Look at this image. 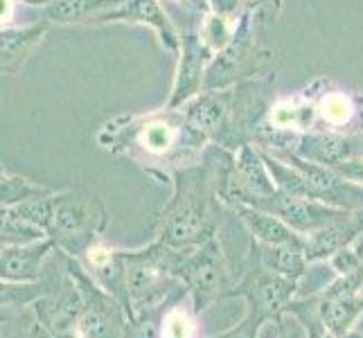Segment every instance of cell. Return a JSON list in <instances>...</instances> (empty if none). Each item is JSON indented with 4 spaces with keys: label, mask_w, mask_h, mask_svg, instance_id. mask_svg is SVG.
<instances>
[{
    "label": "cell",
    "mask_w": 363,
    "mask_h": 338,
    "mask_svg": "<svg viewBox=\"0 0 363 338\" xmlns=\"http://www.w3.org/2000/svg\"><path fill=\"white\" fill-rule=\"evenodd\" d=\"M23 3L21 0H0V30H9L16 28L18 23V14L23 11Z\"/></svg>",
    "instance_id": "cell-27"
},
{
    "label": "cell",
    "mask_w": 363,
    "mask_h": 338,
    "mask_svg": "<svg viewBox=\"0 0 363 338\" xmlns=\"http://www.w3.org/2000/svg\"><path fill=\"white\" fill-rule=\"evenodd\" d=\"M177 275L185 286L187 298L192 300L196 314H203L219 300L230 298L235 289L230 264L217 237L190 250L181 259Z\"/></svg>",
    "instance_id": "cell-6"
},
{
    "label": "cell",
    "mask_w": 363,
    "mask_h": 338,
    "mask_svg": "<svg viewBox=\"0 0 363 338\" xmlns=\"http://www.w3.org/2000/svg\"><path fill=\"white\" fill-rule=\"evenodd\" d=\"M316 116L328 129L334 133H345V127L363 118V95H350L345 91H325L323 95L314 97Z\"/></svg>",
    "instance_id": "cell-20"
},
{
    "label": "cell",
    "mask_w": 363,
    "mask_h": 338,
    "mask_svg": "<svg viewBox=\"0 0 363 338\" xmlns=\"http://www.w3.org/2000/svg\"><path fill=\"white\" fill-rule=\"evenodd\" d=\"M70 271L77 280L84 303L77 338H124L131 320L124 305L93 280L79 259L70 257Z\"/></svg>",
    "instance_id": "cell-8"
},
{
    "label": "cell",
    "mask_w": 363,
    "mask_h": 338,
    "mask_svg": "<svg viewBox=\"0 0 363 338\" xmlns=\"http://www.w3.org/2000/svg\"><path fill=\"white\" fill-rule=\"evenodd\" d=\"M5 174H9V169L3 165V162H0V176H5Z\"/></svg>",
    "instance_id": "cell-35"
},
{
    "label": "cell",
    "mask_w": 363,
    "mask_h": 338,
    "mask_svg": "<svg viewBox=\"0 0 363 338\" xmlns=\"http://www.w3.org/2000/svg\"><path fill=\"white\" fill-rule=\"evenodd\" d=\"M120 3L124 0H52L41 9V18L55 25H99Z\"/></svg>",
    "instance_id": "cell-19"
},
{
    "label": "cell",
    "mask_w": 363,
    "mask_h": 338,
    "mask_svg": "<svg viewBox=\"0 0 363 338\" xmlns=\"http://www.w3.org/2000/svg\"><path fill=\"white\" fill-rule=\"evenodd\" d=\"M52 264L55 271H50V261H45L41 275L45 291L30 307V311L34 314L36 325L43 327L52 338H77L84 303L77 280L70 271V255L55 248Z\"/></svg>",
    "instance_id": "cell-5"
},
{
    "label": "cell",
    "mask_w": 363,
    "mask_h": 338,
    "mask_svg": "<svg viewBox=\"0 0 363 338\" xmlns=\"http://www.w3.org/2000/svg\"><path fill=\"white\" fill-rule=\"evenodd\" d=\"M253 21V11L246 7L240 21H237L233 39L212 57L210 66L206 68L201 91L230 89V86L253 77L255 72H259L271 61L269 50H262L255 43Z\"/></svg>",
    "instance_id": "cell-7"
},
{
    "label": "cell",
    "mask_w": 363,
    "mask_h": 338,
    "mask_svg": "<svg viewBox=\"0 0 363 338\" xmlns=\"http://www.w3.org/2000/svg\"><path fill=\"white\" fill-rule=\"evenodd\" d=\"M50 192L48 187L34 183L32 179H25L18 176V174H5L0 176V208H14L18 205L25 198H32V196H39Z\"/></svg>",
    "instance_id": "cell-24"
},
{
    "label": "cell",
    "mask_w": 363,
    "mask_h": 338,
    "mask_svg": "<svg viewBox=\"0 0 363 338\" xmlns=\"http://www.w3.org/2000/svg\"><path fill=\"white\" fill-rule=\"evenodd\" d=\"M50 198H52V190L45 194H39V196L25 198V201L11 208V215H14L18 221L32 225V228L45 232L48 221H50Z\"/></svg>",
    "instance_id": "cell-25"
},
{
    "label": "cell",
    "mask_w": 363,
    "mask_h": 338,
    "mask_svg": "<svg viewBox=\"0 0 363 338\" xmlns=\"http://www.w3.org/2000/svg\"><path fill=\"white\" fill-rule=\"evenodd\" d=\"M97 145L133 160L160 181L201 160L208 137L192 127L179 108H158L108 120L97 133Z\"/></svg>",
    "instance_id": "cell-1"
},
{
    "label": "cell",
    "mask_w": 363,
    "mask_h": 338,
    "mask_svg": "<svg viewBox=\"0 0 363 338\" xmlns=\"http://www.w3.org/2000/svg\"><path fill=\"white\" fill-rule=\"evenodd\" d=\"M233 203H244L250 208L264 210L269 215L282 219L289 228H294L296 232L305 237L325 228V225L343 221L347 217H352L354 212H359V210H341V208H334L320 201H311V198L289 196V194H282L280 190H275L271 194H242L223 205H233Z\"/></svg>",
    "instance_id": "cell-9"
},
{
    "label": "cell",
    "mask_w": 363,
    "mask_h": 338,
    "mask_svg": "<svg viewBox=\"0 0 363 338\" xmlns=\"http://www.w3.org/2000/svg\"><path fill=\"white\" fill-rule=\"evenodd\" d=\"M32 338H52V336H50L43 327H39V325H34V334H32Z\"/></svg>",
    "instance_id": "cell-31"
},
{
    "label": "cell",
    "mask_w": 363,
    "mask_h": 338,
    "mask_svg": "<svg viewBox=\"0 0 363 338\" xmlns=\"http://www.w3.org/2000/svg\"><path fill=\"white\" fill-rule=\"evenodd\" d=\"M246 7L253 11V16H259L264 21H275L280 14L282 0H246Z\"/></svg>",
    "instance_id": "cell-29"
},
{
    "label": "cell",
    "mask_w": 363,
    "mask_h": 338,
    "mask_svg": "<svg viewBox=\"0 0 363 338\" xmlns=\"http://www.w3.org/2000/svg\"><path fill=\"white\" fill-rule=\"evenodd\" d=\"M217 176L219 167L203 156L194 165L174 171V194L158 223V242L174 250H190L217 237Z\"/></svg>",
    "instance_id": "cell-2"
},
{
    "label": "cell",
    "mask_w": 363,
    "mask_h": 338,
    "mask_svg": "<svg viewBox=\"0 0 363 338\" xmlns=\"http://www.w3.org/2000/svg\"><path fill=\"white\" fill-rule=\"evenodd\" d=\"M316 303V314L334 338H343L354 329L363 314V266L352 273L339 275L323 291L311 293Z\"/></svg>",
    "instance_id": "cell-11"
},
{
    "label": "cell",
    "mask_w": 363,
    "mask_h": 338,
    "mask_svg": "<svg viewBox=\"0 0 363 338\" xmlns=\"http://www.w3.org/2000/svg\"><path fill=\"white\" fill-rule=\"evenodd\" d=\"M196 316L192 300L185 295L165 311L158 338H196Z\"/></svg>",
    "instance_id": "cell-23"
},
{
    "label": "cell",
    "mask_w": 363,
    "mask_h": 338,
    "mask_svg": "<svg viewBox=\"0 0 363 338\" xmlns=\"http://www.w3.org/2000/svg\"><path fill=\"white\" fill-rule=\"evenodd\" d=\"M275 325H278V336L275 338H305L307 336L303 322L291 314H282L275 320Z\"/></svg>",
    "instance_id": "cell-28"
},
{
    "label": "cell",
    "mask_w": 363,
    "mask_h": 338,
    "mask_svg": "<svg viewBox=\"0 0 363 338\" xmlns=\"http://www.w3.org/2000/svg\"><path fill=\"white\" fill-rule=\"evenodd\" d=\"M16 242L14 240H9V237H3V235H0V253H3V250L7 248V246H14Z\"/></svg>",
    "instance_id": "cell-33"
},
{
    "label": "cell",
    "mask_w": 363,
    "mask_h": 338,
    "mask_svg": "<svg viewBox=\"0 0 363 338\" xmlns=\"http://www.w3.org/2000/svg\"><path fill=\"white\" fill-rule=\"evenodd\" d=\"M187 253L154 242L140 250H122L131 318L154 309H167L187 295L177 269Z\"/></svg>",
    "instance_id": "cell-3"
},
{
    "label": "cell",
    "mask_w": 363,
    "mask_h": 338,
    "mask_svg": "<svg viewBox=\"0 0 363 338\" xmlns=\"http://www.w3.org/2000/svg\"><path fill=\"white\" fill-rule=\"evenodd\" d=\"M45 291L43 280L39 282H9L0 280V318L9 320L30 309Z\"/></svg>",
    "instance_id": "cell-22"
},
{
    "label": "cell",
    "mask_w": 363,
    "mask_h": 338,
    "mask_svg": "<svg viewBox=\"0 0 363 338\" xmlns=\"http://www.w3.org/2000/svg\"><path fill=\"white\" fill-rule=\"evenodd\" d=\"M55 244L43 240L7 246L0 253V280L9 282H39L48 257L52 255Z\"/></svg>",
    "instance_id": "cell-16"
},
{
    "label": "cell",
    "mask_w": 363,
    "mask_h": 338,
    "mask_svg": "<svg viewBox=\"0 0 363 338\" xmlns=\"http://www.w3.org/2000/svg\"><path fill=\"white\" fill-rule=\"evenodd\" d=\"M363 235V210L354 212L352 217L325 225V228L305 237V255L309 264L314 261H328L332 255L352 244Z\"/></svg>",
    "instance_id": "cell-17"
},
{
    "label": "cell",
    "mask_w": 363,
    "mask_h": 338,
    "mask_svg": "<svg viewBox=\"0 0 363 338\" xmlns=\"http://www.w3.org/2000/svg\"><path fill=\"white\" fill-rule=\"evenodd\" d=\"M242 295L248 303V314L257 318L262 325L269 320H278L286 314L291 300L298 295V280L269 271L253 257L244 269L242 278L235 282L230 298Z\"/></svg>",
    "instance_id": "cell-10"
},
{
    "label": "cell",
    "mask_w": 363,
    "mask_h": 338,
    "mask_svg": "<svg viewBox=\"0 0 363 338\" xmlns=\"http://www.w3.org/2000/svg\"><path fill=\"white\" fill-rule=\"evenodd\" d=\"M138 23V25H149L156 34L160 43L172 52L181 50V36L169 21L167 11L162 9L160 0H124L116 9H111L102 18V23Z\"/></svg>",
    "instance_id": "cell-14"
},
{
    "label": "cell",
    "mask_w": 363,
    "mask_h": 338,
    "mask_svg": "<svg viewBox=\"0 0 363 338\" xmlns=\"http://www.w3.org/2000/svg\"><path fill=\"white\" fill-rule=\"evenodd\" d=\"M253 257L259 261L262 266H267L269 271H275L284 275V278L291 280H303L307 275L309 261L305 255V248H296V246H269V244H259L253 240V248H250Z\"/></svg>",
    "instance_id": "cell-21"
},
{
    "label": "cell",
    "mask_w": 363,
    "mask_h": 338,
    "mask_svg": "<svg viewBox=\"0 0 363 338\" xmlns=\"http://www.w3.org/2000/svg\"><path fill=\"white\" fill-rule=\"evenodd\" d=\"M185 3H192V5H196L201 11H208L210 9V5H208V0H185Z\"/></svg>",
    "instance_id": "cell-32"
},
{
    "label": "cell",
    "mask_w": 363,
    "mask_h": 338,
    "mask_svg": "<svg viewBox=\"0 0 363 338\" xmlns=\"http://www.w3.org/2000/svg\"><path fill=\"white\" fill-rule=\"evenodd\" d=\"M48 21H30L0 30V77H14L32 59L48 34Z\"/></svg>",
    "instance_id": "cell-15"
},
{
    "label": "cell",
    "mask_w": 363,
    "mask_h": 338,
    "mask_svg": "<svg viewBox=\"0 0 363 338\" xmlns=\"http://www.w3.org/2000/svg\"><path fill=\"white\" fill-rule=\"evenodd\" d=\"M343 338H363V332H359V329H352V332H347Z\"/></svg>",
    "instance_id": "cell-34"
},
{
    "label": "cell",
    "mask_w": 363,
    "mask_h": 338,
    "mask_svg": "<svg viewBox=\"0 0 363 338\" xmlns=\"http://www.w3.org/2000/svg\"><path fill=\"white\" fill-rule=\"evenodd\" d=\"M325 338H334V336H332V334H328V336H325Z\"/></svg>",
    "instance_id": "cell-36"
},
{
    "label": "cell",
    "mask_w": 363,
    "mask_h": 338,
    "mask_svg": "<svg viewBox=\"0 0 363 338\" xmlns=\"http://www.w3.org/2000/svg\"><path fill=\"white\" fill-rule=\"evenodd\" d=\"M199 25H201V21H199ZM199 25L192 30H187L181 36L183 57H181L177 81H174V93H172L169 102H167V106H172V108H179V106L187 104L196 93H201L206 64H208V61H212V57H215V52H212V50L206 45L203 36H201V28H199Z\"/></svg>",
    "instance_id": "cell-12"
},
{
    "label": "cell",
    "mask_w": 363,
    "mask_h": 338,
    "mask_svg": "<svg viewBox=\"0 0 363 338\" xmlns=\"http://www.w3.org/2000/svg\"><path fill=\"white\" fill-rule=\"evenodd\" d=\"M240 221L248 228L250 237L259 244H269V246H296V248H305V235L296 232L289 228L282 219L275 215H269L264 210L250 208L244 203H233L228 205Z\"/></svg>",
    "instance_id": "cell-18"
},
{
    "label": "cell",
    "mask_w": 363,
    "mask_h": 338,
    "mask_svg": "<svg viewBox=\"0 0 363 338\" xmlns=\"http://www.w3.org/2000/svg\"><path fill=\"white\" fill-rule=\"evenodd\" d=\"M108 215L99 196L86 187L52 192L45 237L57 250L79 259L106 230Z\"/></svg>",
    "instance_id": "cell-4"
},
{
    "label": "cell",
    "mask_w": 363,
    "mask_h": 338,
    "mask_svg": "<svg viewBox=\"0 0 363 338\" xmlns=\"http://www.w3.org/2000/svg\"><path fill=\"white\" fill-rule=\"evenodd\" d=\"M259 329H262V322L257 318H253L246 311V316L240 325H235L233 329L223 332V334H217V336H208V338H257L259 336Z\"/></svg>",
    "instance_id": "cell-26"
},
{
    "label": "cell",
    "mask_w": 363,
    "mask_h": 338,
    "mask_svg": "<svg viewBox=\"0 0 363 338\" xmlns=\"http://www.w3.org/2000/svg\"><path fill=\"white\" fill-rule=\"evenodd\" d=\"M21 3L25 5V7H39V9H43V7H48L52 0H21Z\"/></svg>",
    "instance_id": "cell-30"
},
{
    "label": "cell",
    "mask_w": 363,
    "mask_h": 338,
    "mask_svg": "<svg viewBox=\"0 0 363 338\" xmlns=\"http://www.w3.org/2000/svg\"><path fill=\"white\" fill-rule=\"evenodd\" d=\"M294 154L325 167H336L345 160L363 158V133H334V131H307L298 133Z\"/></svg>",
    "instance_id": "cell-13"
}]
</instances>
